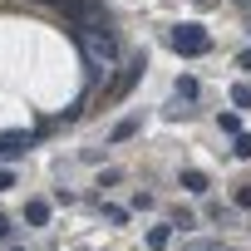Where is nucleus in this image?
Listing matches in <instances>:
<instances>
[{"label": "nucleus", "mask_w": 251, "mask_h": 251, "mask_svg": "<svg viewBox=\"0 0 251 251\" xmlns=\"http://www.w3.org/2000/svg\"><path fill=\"white\" fill-rule=\"evenodd\" d=\"M5 236H10V222H5V217H0V241H5Z\"/></svg>", "instance_id": "obj_17"}, {"label": "nucleus", "mask_w": 251, "mask_h": 251, "mask_svg": "<svg viewBox=\"0 0 251 251\" xmlns=\"http://www.w3.org/2000/svg\"><path fill=\"white\" fill-rule=\"evenodd\" d=\"M197 5H207V0H197Z\"/></svg>", "instance_id": "obj_19"}, {"label": "nucleus", "mask_w": 251, "mask_h": 251, "mask_svg": "<svg viewBox=\"0 0 251 251\" xmlns=\"http://www.w3.org/2000/svg\"><path fill=\"white\" fill-rule=\"evenodd\" d=\"M15 187V173H0V192H10Z\"/></svg>", "instance_id": "obj_15"}, {"label": "nucleus", "mask_w": 251, "mask_h": 251, "mask_svg": "<svg viewBox=\"0 0 251 251\" xmlns=\"http://www.w3.org/2000/svg\"><path fill=\"white\" fill-rule=\"evenodd\" d=\"M236 207H251V187H241V192H236Z\"/></svg>", "instance_id": "obj_16"}, {"label": "nucleus", "mask_w": 251, "mask_h": 251, "mask_svg": "<svg viewBox=\"0 0 251 251\" xmlns=\"http://www.w3.org/2000/svg\"><path fill=\"white\" fill-rule=\"evenodd\" d=\"M74 40L84 45V54H89V64H94V69H99V64H113V54H118L108 30H74Z\"/></svg>", "instance_id": "obj_1"}, {"label": "nucleus", "mask_w": 251, "mask_h": 251, "mask_svg": "<svg viewBox=\"0 0 251 251\" xmlns=\"http://www.w3.org/2000/svg\"><path fill=\"white\" fill-rule=\"evenodd\" d=\"M30 148V133H0V158H15Z\"/></svg>", "instance_id": "obj_4"}, {"label": "nucleus", "mask_w": 251, "mask_h": 251, "mask_svg": "<svg viewBox=\"0 0 251 251\" xmlns=\"http://www.w3.org/2000/svg\"><path fill=\"white\" fill-rule=\"evenodd\" d=\"M143 64H148L143 54H138V59H128V69H123V74L113 79V89H108V99H123V94H128V84H133V79L143 74Z\"/></svg>", "instance_id": "obj_3"}, {"label": "nucleus", "mask_w": 251, "mask_h": 251, "mask_svg": "<svg viewBox=\"0 0 251 251\" xmlns=\"http://www.w3.org/2000/svg\"><path fill=\"white\" fill-rule=\"evenodd\" d=\"M207 217H212V222H222V226H231V222H236V212H231V207H222V202H212V207H207Z\"/></svg>", "instance_id": "obj_5"}, {"label": "nucleus", "mask_w": 251, "mask_h": 251, "mask_svg": "<svg viewBox=\"0 0 251 251\" xmlns=\"http://www.w3.org/2000/svg\"><path fill=\"white\" fill-rule=\"evenodd\" d=\"M182 187H187V192H207V177H202V173H182Z\"/></svg>", "instance_id": "obj_8"}, {"label": "nucleus", "mask_w": 251, "mask_h": 251, "mask_svg": "<svg viewBox=\"0 0 251 251\" xmlns=\"http://www.w3.org/2000/svg\"><path fill=\"white\" fill-rule=\"evenodd\" d=\"M182 251H226L222 241H192V246H182Z\"/></svg>", "instance_id": "obj_13"}, {"label": "nucleus", "mask_w": 251, "mask_h": 251, "mask_svg": "<svg viewBox=\"0 0 251 251\" xmlns=\"http://www.w3.org/2000/svg\"><path fill=\"white\" fill-rule=\"evenodd\" d=\"M236 64H241V69H251V50H246V54H241V59H236Z\"/></svg>", "instance_id": "obj_18"}, {"label": "nucleus", "mask_w": 251, "mask_h": 251, "mask_svg": "<svg viewBox=\"0 0 251 251\" xmlns=\"http://www.w3.org/2000/svg\"><path fill=\"white\" fill-rule=\"evenodd\" d=\"M177 99H197V79H177Z\"/></svg>", "instance_id": "obj_12"}, {"label": "nucleus", "mask_w": 251, "mask_h": 251, "mask_svg": "<svg viewBox=\"0 0 251 251\" xmlns=\"http://www.w3.org/2000/svg\"><path fill=\"white\" fill-rule=\"evenodd\" d=\"M173 50H177V54H207V50H212V35H207L202 25H177V30H173Z\"/></svg>", "instance_id": "obj_2"}, {"label": "nucleus", "mask_w": 251, "mask_h": 251, "mask_svg": "<svg viewBox=\"0 0 251 251\" xmlns=\"http://www.w3.org/2000/svg\"><path fill=\"white\" fill-rule=\"evenodd\" d=\"M231 103L236 108H251V84H231Z\"/></svg>", "instance_id": "obj_6"}, {"label": "nucleus", "mask_w": 251, "mask_h": 251, "mask_svg": "<svg viewBox=\"0 0 251 251\" xmlns=\"http://www.w3.org/2000/svg\"><path fill=\"white\" fill-rule=\"evenodd\" d=\"M217 123H222V133H241V118H236V113H222Z\"/></svg>", "instance_id": "obj_11"}, {"label": "nucleus", "mask_w": 251, "mask_h": 251, "mask_svg": "<svg viewBox=\"0 0 251 251\" xmlns=\"http://www.w3.org/2000/svg\"><path fill=\"white\" fill-rule=\"evenodd\" d=\"M25 217H30V222H35V226H40V222H45V217H50V207H45V202H30V207H25Z\"/></svg>", "instance_id": "obj_9"}, {"label": "nucleus", "mask_w": 251, "mask_h": 251, "mask_svg": "<svg viewBox=\"0 0 251 251\" xmlns=\"http://www.w3.org/2000/svg\"><path fill=\"white\" fill-rule=\"evenodd\" d=\"M133 133H138V118H123L118 128H113V143H123V138H133Z\"/></svg>", "instance_id": "obj_7"}, {"label": "nucleus", "mask_w": 251, "mask_h": 251, "mask_svg": "<svg viewBox=\"0 0 251 251\" xmlns=\"http://www.w3.org/2000/svg\"><path fill=\"white\" fill-rule=\"evenodd\" d=\"M236 158H251V138H241V133H236Z\"/></svg>", "instance_id": "obj_14"}, {"label": "nucleus", "mask_w": 251, "mask_h": 251, "mask_svg": "<svg viewBox=\"0 0 251 251\" xmlns=\"http://www.w3.org/2000/svg\"><path fill=\"white\" fill-rule=\"evenodd\" d=\"M148 246L163 251V246H168V226H153V231H148Z\"/></svg>", "instance_id": "obj_10"}]
</instances>
